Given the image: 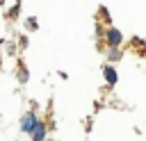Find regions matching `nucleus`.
Returning a JSON list of instances; mask_svg holds the SVG:
<instances>
[{
    "label": "nucleus",
    "mask_w": 146,
    "mask_h": 141,
    "mask_svg": "<svg viewBox=\"0 0 146 141\" xmlns=\"http://www.w3.org/2000/svg\"><path fill=\"white\" fill-rule=\"evenodd\" d=\"M34 123H36V118H34V114H25V118H23V132H32V127H34Z\"/></svg>",
    "instance_id": "f257e3e1"
},
{
    "label": "nucleus",
    "mask_w": 146,
    "mask_h": 141,
    "mask_svg": "<svg viewBox=\"0 0 146 141\" xmlns=\"http://www.w3.org/2000/svg\"><path fill=\"white\" fill-rule=\"evenodd\" d=\"M32 136H34V141H41L43 139V125L36 121L34 123V127H32Z\"/></svg>",
    "instance_id": "f03ea898"
},
{
    "label": "nucleus",
    "mask_w": 146,
    "mask_h": 141,
    "mask_svg": "<svg viewBox=\"0 0 146 141\" xmlns=\"http://www.w3.org/2000/svg\"><path fill=\"white\" fill-rule=\"evenodd\" d=\"M107 41H110L112 45H116V43L121 41V34H119V30H110V32H107Z\"/></svg>",
    "instance_id": "7ed1b4c3"
},
{
    "label": "nucleus",
    "mask_w": 146,
    "mask_h": 141,
    "mask_svg": "<svg viewBox=\"0 0 146 141\" xmlns=\"http://www.w3.org/2000/svg\"><path fill=\"white\" fill-rule=\"evenodd\" d=\"M105 77H107L110 82H116V75H114V70H112V68H105Z\"/></svg>",
    "instance_id": "20e7f679"
}]
</instances>
